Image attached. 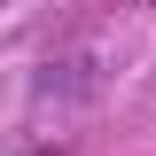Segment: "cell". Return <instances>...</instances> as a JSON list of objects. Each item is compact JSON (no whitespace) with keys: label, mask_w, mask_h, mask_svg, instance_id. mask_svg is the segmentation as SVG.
Listing matches in <instances>:
<instances>
[{"label":"cell","mask_w":156,"mask_h":156,"mask_svg":"<svg viewBox=\"0 0 156 156\" xmlns=\"http://www.w3.org/2000/svg\"><path fill=\"white\" fill-rule=\"evenodd\" d=\"M39 156H47V148H39Z\"/></svg>","instance_id":"1"}]
</instances>
